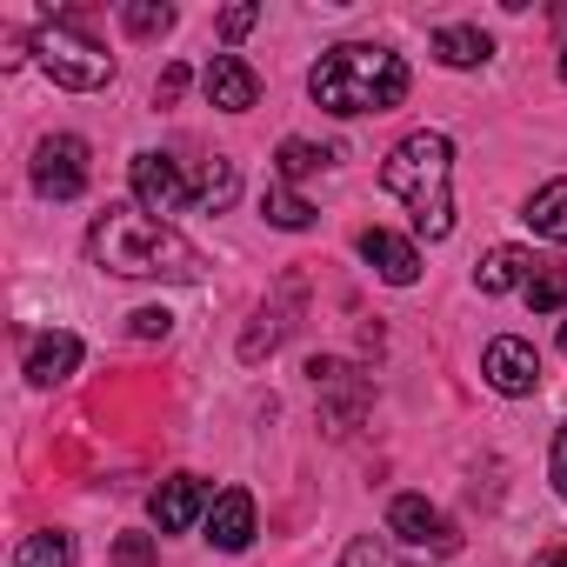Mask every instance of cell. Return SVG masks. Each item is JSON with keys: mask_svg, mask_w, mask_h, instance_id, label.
Wrapping results in <instances>:
<instances>
[{"mask_svg": "<svg viewBox=\"0 0 567 567\" xmlns=\"http://www.w3.org/2000/svg\"><path fill=\"white\" fill-rule=\"evenodd\" d=\"M87 254H94V267H107L121 280H200L207 274L200 247L181 240L147 207H107L87 234Z\"/></svg>", "mask_w": 567, "mask_h": 567, "instance_id": "obj_1", "label": "cell"}, {"mask_svg": "<svg viewBox=\"0 0 567 567\" xmlns=\"http://www.w3.org/2000/svg\"><path fill=\"white\" fill-rule=\"evenodd\" d=\"M315 107H328L334 121H361V114H394L408 101V61L374 48V41H341L315 61L308 74Z\"/></svg>", "mask_w": 567, "mask_h": 567, "instance_id": "obj_2", "label": "cell"}, {"mask_svg": "<svg viewBox=\"0 0 567 567\" xmlns=\"http://www.w3.org/2000/svg\"><path fill=\"white\" fill-rule=\"evenodd\" d=\"M381 187L414 214L421 240H447L454 234V141L421 127L408 134L388 161H381Z\"/></svg>", "mask_w": 567, "mask_h": 567, "instance_id": "obj_3", "label": "cell"}, {"mask_svg": "<svg viewBox=\"0 0 567 567\" xmlns=\"http://www.w3.org/2000/svg\"><path fill=\"white\" fill-rule=\"evenodd\" d=\"M34 61L48 68V81L54 87H68V94H94V87H107L114 81V54H101L87 34H81V21L74 14H61V21H41L34 28Z\"/></svg>", "mask_w": 567, "mask_h": 567, "instance_id": "obj_4", "label": "cell"}, {"mask_svg": "<svg viewBox=\"0 0 567 567\" xmlns=\"http://www.w3.org/2000/svg\"><path fill=\"white\" fill-rule=\"evenodd\" d=\"M87 141L81 134H48L41 147H34V187L48 194V200H74V194H87Z\"/></svg>", "mask_w": 567, "mask_h": 567, "instance_id": "obj_5", "label": "cell"}, {"mask_svg": "<svg viewBox=\"0 0 567 567\" xmlns=\"http://www.w3.org/2000/svg\"><path fill=\"white\" fill-rule=\"evenodd\" d=\"M388 534L401 540V547H434V554H447L461 534L447 527V514L427 501V494H394L388 501Z\"/></svg>", "mask_w": 567, "mask_h": 567, "instance_id": "obj_6", "label": "cell"}, {"mask_svg": "<svg viewBox=\"0 0 567 567\" xmlns=\"http://www.w3.org/2000/svg\"><path fill=\"white\" fill-rule=\"evenodd\" d=\"M134 200L167 220V214H181V207L194 200V181H187L181 161H167V154H134Z\"/></svg>", "mask_w": 567, "mask_h": 567, "instance_id": "obj_7", "label": "cell"}, {"mask_svg": "<svg viewBox=\"0 0 567 567\" xmlns=\"http://www.w3.org/2000/svg\"><path fill=\"white\" fill-rule=\"evenodd\" d=\"M481 374H487V388H494V394L520 401V394H534V388H540V354H534L527 341L501 334V341H487V354H481Z\"/></svg>", "mask_w": 567, "mask_h": 567, "instance_id": "obj_8", "label": "cell"}, {"mask_svg": "<svg viewBox=\"0 0 567 567\" xmlns=\"http://www.w3.org/2000/svg\"><path fill=\"white\" fill-rule=\"evenodd\" d=\"M207 507H214V494H207L200 474H167L154 487V527L161 534H187L194 520H207Z\"/></svg>", "mask_w": 567, "mask_h": 567, "instance_id": "obj_9", "label": "cell"}, {"mask_svg": "<svg viewBox=\"0 0 567 567\" xmlns=\"http://www.w3.org/2000/svg\"><path fill=\"white\" fill-rule=\"evenodd\" d=\"M200 87H207V101H214L220 114H247V107L260 101V74H254L240 54H214L207 74H200Z\"/></svg>", "mask_w": 567, "mask_h": 567, "instance_id": "obj_10", "label": "cell"}, {"mask_svg": "<svg viewBox=\"0 0 567 567\" xmlns=\"http://www.w3.org/2000/svg\"><path fill=\"white\" fill-rule=\"evenodd\" d=\"M207 547H220V554H240V547H254V494L247 487H227V494H214V507H207Z\"/></svg>", "mask_w": 567, "mask_h": 567, "instance_id": "obj_11", "label": "cell"}, {"mask_svg": "<svg viewBox=\"0 0 567 567\" xmlns=\"http://www.w3.org/2000/svg\"><path fill=\"white\" fill-rule=\"evenodd\" d=\"M361 260L388 280V288H414V280H421V247L401 240V234H388V227H368L361 234Z\"/></svg>", "mask_w": 567, "mask_h": 567, "instance_id": "obj_12", "label": "cell"}, {"mask_svg": "<svg viewBox=\"0 0 567 567\" xmlns=\"http://www.w3.org/2000/svg\"><path fill=\"white\" fill-rule=\"evenodd\" d=\"M74 368H81V341H74V334H41V341L28 348V381H34V388H61Z\"/></svg>", "mask_w": 567, "mask_h": 567, "instance_id": "obj_13", "label": "cell"}, {"mask_svg": "<svg viewBox=\"0 0 567 567\" xmlns=\"http://www.w3.org/2000/svg\"><path fill=\"white\" fill-rule=\"evenodd\" d=\"M534 280V260L520 254V247H494V254H481V267H474V288L481 295H514V288H527Z\"/></svg>", "mask_w": 567, "mask_h": 567, "instance_id": "obj_14", "label": "cell"}, {"mask_svg": "<svg viewBox=\"0 0 567 567\" xmlns=\"http://www.w3.org/2000/svg\"><path fill=\"white\" fill-rule=\"evenodd\" d=\"M540 240H554V247H567V174L560 181H547L534 200H527V214H520Z\"/></svg>", "mask_w": 567, "mask_h": 567, "instance_id": "obj_15", "label": "cell"}, {"mask_svg": "<svg viewBox=\"0 0 567 567\" xmlns=\"http://www.w3.org/2000/svg\"><path fill=\"white\" fill-rule=\"evenodd\" d=\"M260 214H267V227H280V234H308L315 227V207L288 187V181H267V200H260Z\"/></svg>", "mask_w": 567, "mask_h": 567, "instance_id": "obj_16", "label": "cell"}, {"mask_svg": "<svg viewBox=\"0 0 567 567\" xmlns=\"http://www.w3.org/2000/svg\"><path fill=\"white\" fill-rule=\"evenodd\" d=\"M434 54H441V68H487L494 41H487L481 28H441V34H434Z\"/></svg>", "mask_w": 567, "mask_h": 567, "instance_id": "obj_17", "label": "cell"}, {"mask_svg": "<svg viewBox=\"0 0 567 567\" xmlns=\"http://www.w3.org/2000/svg\"><path fill=\"white\" fill-rule=\"evenodd\" d=\"M321 167H334V147H315V141H280V154H274V181H308V174H321Z\"/></svg>", "mask_w": 567, "mask_h": 567, "instance_id": "obj_18", "label": "cell"}, {"mask_svg": "<svg viewBox=\"0 0 567 567\" xmlns=\"http://www.w3.org/2000/svg\"><path fill=\"white\" fill-rule=\"evenodd\" d=\"M234 194H240V167L234 161H207L200 181H194V207L220 214V207H234Z\"/></svg>", "mask_w": 567, "mask_h": 567, "instance_id": "obj_19", "label": "cell"}, {"mask_svg": "<svg viewBox=\"0 0 567 567\" xmlns=\"http://www.w3.org/2000/svg\"><path fill=\"white\" fill-rule=\"evenodd\" d=\"M14 567H74V540L68 534H28L21 547H14Z\"/></svg>", "mask_w": 567, "mask_h": 567, "instance_id": "obj_20", "label": "cell"}, {"mask_svg": "<svg viewBox=\"0 0 567 567\" xmlns=\"http://www.w3.org/2000/svg\"><path fill=\"white\" fill-rule=\"evenodd\" d=\"M520 295H527V308H534V315H560V308H567V267H540Z\"/></svg>", "mask_w": 567, "mask_h": 567, "instance_id": "obj_21", "label": "cell"}, {"mask_svg": "<svg viewBox=\"0 0 567 567\" xmlns=\"http://www.w3.org/2000/svg\"><path fill=\"white\" fill-rule=\"evenodd\" d=\"M121 28L141 34V41H154V34L174 28V8H161V0H134V8H121Z\"/></svg>", "mask_w": 567, "mask_h": 567, "instance_id": "obj_22", "label": "cell"}, {"mask_svg": "<svg viewBox=\"0 0 567 567\" xmlns=\"http://www.w3.org/2000/svg\"><path fill=\"white\" fill-rule=\"evenodd\" d=\"M161 540L154 534H114V567H154Z\"/></svg>", "mask_w": 567, "mask_h": 567, "instance_id": "obj_23", "label": "cell"}, {"mask_svg": "<svg viewBox=\"0 0 567 567\" xmlns=\"http://www.w3.org/2000/svg\"><path fill=\"white\" fill-rule=\"evenodd\" d=\"M348 567H394V554H388L374 534H361V540L348 547Z\"/></svg>", "mask_w": 567, "mask_h": 567, "instance_id": "obj_24", "label": "cell"}, {"mask_svg": "<svg viewBox=\"0 0 567 567\" xmlns=\"http://www.w3.org/2000/svg\"><path fill=\"white\" fill-rule=\"evenodd\" d=\"M254 21H260V8H254V0H240V8H227V14H220V41H240V34H247Z\"/></svg>", "mask_w": 567, "mask_h": 567, "instance_id": "obj_25", "label": "cell"}, {"mask_svg": "<svg viewBox=\"0 0 567 567\" xmlns=\"http://www.w3.org/2000/svg\"><path fill=\"white\" fill-rule=\"evenodd\" d=\"M167 328H174L167 308H141V315H134V334H141V341H167Z\"/></svg>", "mask_w": 567, "mask_h": 567, "instance_id": "obj_26", "label": "cell"}, {"mask_svg": "<svg viewBox=\"0 0 567 567\" xmlns=\"http://www.w3.org/2000/svg\"><path fill=\"white\" fill-rule=\"evenodd\" d=\"M547 474H554V494L567 501V421H560V434H554V454H547Z\"/></svg>", "mask_w": 567, "mask_h": 567, "instance_id": "obj_27", "label": "cell"}, {"mask_svg": "<svg viewBox=\"0 0 567 567\" xmlns=\"http://www.w3.org/2000/svg\"><path fill=\"white\" fill-rule=\"evenodd\" d=\"M181 87H187V68H167V74L154 81V101H161V107H174V101H181Z\"/></svg>", "mask_w": 567, "mask_h": 567, "instance_id": "obj_28", "label": "cell"}, {"mask_svg": "<svg viewBox=\"0 0 567 567\" xmlns=\"http://www.w3.org/2000/svg\"><path fill=\"white\" fill-rule=\"evenodd\" d=\"M534 567H567V547H547V554H540Z\"/></svg>", "mask_w": 567, "mask_h": 567, "instance_id": "obj_29", "label": "cell"}, {"mask_svg": "<svg viewBox=\"0 0 567 567\" xmlns=\"http://www.w3.org/2000/svg\"><path fill=\"white\" fill-rule=\"evenodd\" d=\"M560 354H567V321H560Z\"/></svg>", "mask_w": 567, "mask_h": 567, "instance_id": "obj_30", "label": "cell"}, {"mask_svg": "<svg viewBox=\"0 0 567 567\" xmlns=\"http://www.w3.org/2000/svg\"><path fill=\"white\" fill-rule=\"evenodd\" d=\"M560 81H567V48H560Z\"/></svg>", "mask_w": 567, "mask_h": 567, "instance_id": "obj_31", "label": "cell"}]
</instances>
